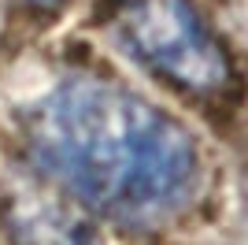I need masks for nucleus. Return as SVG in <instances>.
<instances>
[{
	"mask_svg": "<svg viewBox=\"0 0 248 245\" xmlns=\"http://www.w3.org/2000/svg\"><path fill=\"white\" fill-rule=\"evenodd\" d=\"M11 245H100L96 227L74 208L41 193H22L0 208Z\"/></svg>",
	"mask_w": 248,
	"mask_h": 245,
	"instance_id": "3",
	"label": "nucleus"
},
{
	"mask_svg": "<svg viewBox=\"0 0 248 245\" xmlns=\"http://www.w3.org/2000/svg\"><path fill=\"white\" fill-rule=\"evenodd\" d=\"M33 8H56V4H60V0H30Z\"/></svg>",
	"mask_w": 248,
	"mask_h": 245,
	"instance_id": "4",
	"label": "nucleus"
},
{
	"mask_svg": "<svg viewBox=\"0 0 248 245\" xmlns=\"http://www.w3.org/2000/svg\"><path fill=\"white\" fill-rule=\"evenodd\" d=\"M19 138L45 178L115 223H159L197 193L193 134L119 82H56L19 112Z\"/></svg>",
	"mask_w": 248,
	"mask_h": 245,
	"instance_id": "1",
	"label": "nucleus"
},
{
	"mask_svg": "<svg viewBox=\"0 0 248 245\" xmlns=\"http://www.w3.org/2000/svg\"><path fill=\"white\" fill-rule=\"evenodd\" d=\"M93 19L130 60L174 89L207 97L230 82V56L193 0H96Z\"/></svg>",
	"mask_w": 248,
	"mask_h": 245,
	"instance_id": "2",
	"label": "nucleus"
}]
</instances>
